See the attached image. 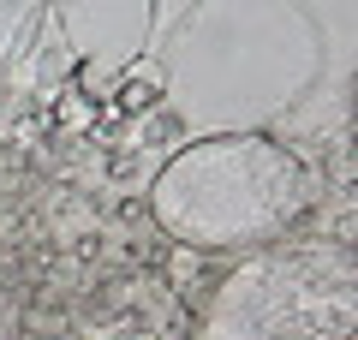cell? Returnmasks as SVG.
<instances>
[{"label": "cell", "instance_id": "2", "mask_svg": "<svg viewBox=\"0 0 358 340\" xmlns=\"http://www.w3.org/2000/svg\"><path fill=\"white\" fill-rule=\"evenodd\" d=\"M352 257L346 251H257L221 281L209 340H346Z\"/></svg>", "mask_w": 358, "mask_h": 340}, {"label": "cell", "instance_id": "1", "mask_svg": "<svg viewBox=\"0 0 358 340\" xmlns=\"http://www.w3.org/2000/svg\"><path fill=\"white\" fill-rule=\"evenodd\" d=\"M150 203L155 221L192 251H257L305 209V173L268 138H209L167 162Z\"/></svg>", "mask_w": 358, "mask_h": 340}]
</instances>
